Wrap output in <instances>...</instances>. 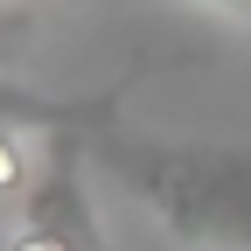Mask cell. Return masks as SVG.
Segmentation results:
<instances>
[{"label":"cell","instance_id":"6da1fadb","mask_svg":"<svg viewBox=\"0 0 251 251\" xmlns=\"http://www.w3.org/2000/svg\"><path fill=\"white\" fill-rule=\"evenodd\" d=\"M84 153L181 251H251V147L161 140L126 119H105L98 133H84Z\"/></svg>","mask_w":251,"mask_h":251},{"label":"cell","instance_id":"7a4b0ae2","mask_svg":"<svg viewBox=\"0 0 251 251\" xmlns=\"http://www.w3.org/2000/svg\"><path fill=\"white\" fill-rule=\"evenodd\" d=\"M119 98H126V84H105L91 98H56V91L0 77V133H21V140H42V147L70 140V133H98L105 119H119Z\"/></svg>","mask_w":251,"mask_h":251},{"label":"cell","instance_id":"3957f363","mask_svg":"<svg viewBox=\"0 0 251 251\" xmlns=\"http://www.w3.org/2000/svg\"><path fill=\"white\" fill-rule=\"evenodd\" d=\"M56 147V140H49ZM42 140H21V133H0V202L7 196H28V188L42 181Z\"/></svg>","mask_w":251,"mask_h":251},{"label":"cell","instance_id":"277c9868","mask_svg":"<svg viewBox=\"0 0 251 251\" xmlns=\"http://www.w3.org/2000/svg\"><path fill=\"white\" fill-rule=\"evenodd\" d=\"M188 7H209V14H224L237 28H251V0H188Z\"/></svg>","mask_w":251,"mask_h":251},{"label":"cell","instance_id":"5b68a950","mask_svg":"<svg viewBox=\"0 0 251 251\" xmlns=\"http://www.w3.org/2000/svg\"><path fill=\"white\" fill-rule=\"evenodd\" d=\"M0 7H42V0H0Z\"/></svg>","mask_w":251,"mask_h":251}]
</instances>
